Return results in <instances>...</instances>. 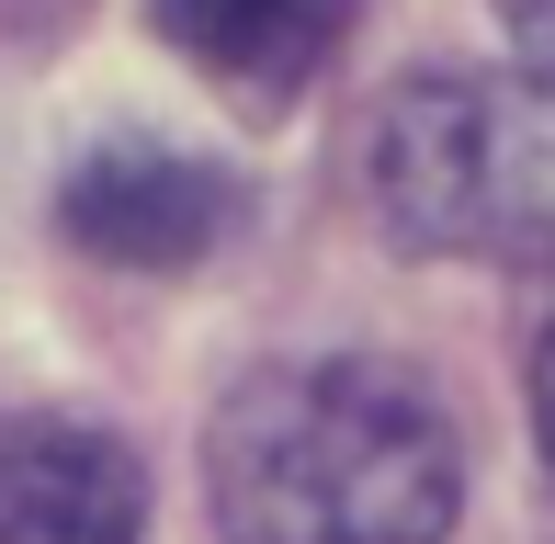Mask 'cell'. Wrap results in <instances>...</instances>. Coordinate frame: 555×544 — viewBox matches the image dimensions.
Instances as JSON below:
<instances>
[{
	"label": "cell",
	"instance_id": "cell-1",
	"mask_svg": "<svg viewBox=\"0 0 555 544\" xmlns=\"http://www.w3.org/2000/svg\"><path fill=\"white\" fill-rule=\"evenodd\" d=\"M227 544H442L453 431L397 363H272L216 409L205 442Z\"/></svg>",
	"mask_w": 555,
	"mask_h": 544
},
{
	"label": "cell",
	"instance_id": "cell-2",
	"mask_svg": "<svg viewBox=\"0 0 555 544\" xmlns=\"http://www.w3.org/2000/svg\"><path fill=\"white\" fill-rule=\"evenodd\" d=\"M374 205L409 250L533 261L555 250V91L544 80H409L374 114Z\"/></svg>",
	"mask_w": 555,
	"mask_h": 544
},
{
	"label": "cell",
	"instance_id": "cell-3",
	"mask_svg": "<svg viewBox=\"0 0 555 544\" xmlns=\"http://www.w3.org/2000/svg\"><path fill=\"white\" fill-rule=\"evenodd\" d=\"M57 216H68V238H80L91 261L182 272V261H205L216 238H227V216H238V182H227L216 159H182V147L125 137V147H91V159L68 170Z\"/></svg>",
	"mask_w": 555,
	"mask_h": 544
},
{
	"label": "cell",
	"instance_id": "cell-4",
	"mask_svg": "<svg viewBox=\"0 0 555 544\" xmlns=\"http://www.w3.org/2000/svg\"><path fill=\"white\" fill-rule=\"evenodd\" d=\"M0 544H147V477L91 419H0Z\"/></svg>",
	"mask_w": 555,
	"mask_h": 544
},
{
	"label": "cell",
	"instance_id": "cell-5",
	"mask_svg": "<svg viewBox=\"0 0 555 544\" xmlns=\"http://www.w3.org/2000/svg\"><path fill=\"white\" fill-rule=\"evenodd\" d=\"M351 12H363V0H147V23H159L205 80L249 91V103L307 91L318 68H330V46L351 35Z\"/></svg>",
	"mask_w": 555,
	"mask_h": 544
},
{
	"label": "cell",
	"instance_id": "cell-6",
	"mask_svg": "<svg viewBox=\"0 0 555 544\" xmlns=\"http://www.w3.org/2000/svg\"><path fill=\"white\" fill-rule=\"evenodd\" d=\"M533 431H544V477H555V318L533 340Z\"/></svg>",
	"mask_w": 555,
	"mask_h": 544
}]
</instances>
